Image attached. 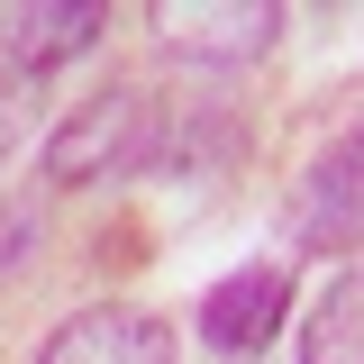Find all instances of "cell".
Masks as SVG:
<instances>
[{
	"label": "cell",
	"instance_id": "cell-3",
	"mask_svg": "<svg viewBox=\"0 0 364 364\" xmlns=\"http://www.w3.org/2000/svg\"><path fill=\"white\" fill-rule=\"evenodd\" d=\"M291 237L310 255H355L364 246V128L337 136L310 173H301V191H291Z\"/></svg>",
	"mask_w": 364,
	"mask_h": 364
},
{
	"label": "cell",
	"instance_id": "cell-7",
	"mask_svg": "<svg viewBox=\"0 0 364 364\" xmlns=\"http://www.w3.org/2000/svg\"><path fill=\"white\" fill-rule=\"evenodd\" d=\"M301 364H364V273H337L301 318Z\"/></svg>",
	"mask_w": 364,
	"mask_h": 364
},
{
	"label": "cell",
	"instance_id": "cell-2",
	"mask_svg": "<svg viewBox=\"0 0 364 364\" xmlns=\"http://www.w3.org/2000/svg\"><path fill=\"white\" fill-rule=\"evenodd\" d=\"M146 28L164 37V55L182 64H255L273 37H282V9L273 0H155Z\"/></svg>",
	"mask_w": 364,
	"mask_h": 364
},
{
	"label": "cell",
	"instance_id": "cell-4",
	"mask_svg": "<svg viewBox=\"0 0 364 364\" xmlns=\"http://www.w3.org/2000/svg\"><path fill=\"white\" fill-rule=\"evenodd\" d=\"M282 310H291V273L282 264H237V273H219V282L200 291V346L255 355V346H273Z\"/></svg>",
	"mask_w": 364,
	"mask_h": 364
},
{
	"label": "cell",
	"instance_id": "cell-6",
	"mask_svg": "<svg viewBox=\"0 0 364 364\" xmlns=\"http://www.w3.org/2000/svg\"><path fill=\"white\" fill-rule=\"evenodd\" d=\"M109 37V9H91V0H46V9H0V55L18 64V73H55V64H73L91 46Z\"/></svg>",
	"mask_w": 364,
	"mask_h": 364
},
{
	"label": "cell",
	"instance_id": "cell-1",
	"mask_svg": "<svg viewBox=\"0 0 364 364\" xmlns=\"http://www.w3.org/2000/svg\"><path fill=\"white\" fill-rule=\"evenodd\" d=\"M136 164H155V100L136 82L82 100L64 128L46 136V182H119Z\"/></svg>",
	"mask_w": 364,
	"mask_h": 364
},
{
	"label": "cell",
	"instance_id": "cell-5",
	"mask_svg": "<svg viewBox=\"0 0 364 364\" xmlns=\"http://www.w3.org/2000/svg\"><path fill=\"white\" fill-rule=\"evenodd\" d=\"M37 364H173V328L155 310H73Z\"/></svg>",
	"mask_w": 364,
	"mask_h": 364
},
{
	"label": "cell",
	"instance_id": "cell-8",
	"mask_svg": "<svg viewBox=\"0 0 364 364\" xmlns=\"http://www.w3.org/2000/svg\"><path fill=\"white\" fill-rule=\"evenodd\" d=\"M18 255H37V210L0 200V273H18Z\"/></svg>",
	"mask_w": 364,
	"mask_h": 364
},
{
	"label": "cell",
	"instance_id": "cell-9",
	"mask_svg": "<svg viewBox=\"0 0 364 364\" xmlns=\"http://www.w3.org/2000/svg\"><path fill=\"white\" fill-rule=\"evenodd\" d=\"M0 146H9V91H0Z\"/></svg>",
	"mask_w": 364,
	"mask_h": 364
}]
</instances>
